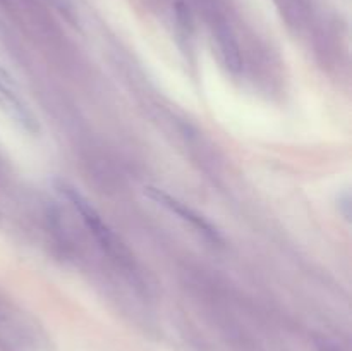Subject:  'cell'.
I'll return each mask as SVG.
<instances>
[{
	"mask_svg": "<svg viewBox=\"0 0 352 351\" xmlns=\"http://www.w3.org/2000/svg\"><path fill=\"white\" fill-rule=\"evenodd\" d=\"M0 109L6 112L7 117L14 120L21 129L34 134L38 133V119L34 117L33 110L24 103L17 92L16 83L12 81L9 72L0 64Z\"/></svg>",
	"mask_w": 352,
	"mask_h": 351,
	"instance_id": "7a4b0ae2",
	"label": "cell"
},
{
	"mask_svg": "<svg viewBox=\"0 0 352 351\" xmlns=\"http://www.w3.org/2000/svg\"><path fill=\"white\" fill-rule=\"evenodd\" d=\"M144 195H146L151 202H155L157 205L164 206V209H167L168 212L174 213V215H177L179 219H182L184 222H188L191 227H195V229L198 231L199 234H203L206 240L213 241V243H222V237H220L219 231H217L215 227L208 222V220L203 219L198 212H195L192 209H189L188 205L181 203L179 200L172 198L168 193L162 191V189H158V188H153V186H148V188H144Z\"/></svg>",
	"mask_w": 352,
	"mask_h": 351,
	"instance_id": "3957f363",
	"label": "cell"
},
{
	"mask_svg": "<svg viewBox=\"0 0 352 351\" xmlns=\"http://www.w3.org/2000/svg\"><path fill=\"white\" fill-rule=\"evenodd\" d=\"M62 195H65L69 198V202L72 203L76 210L79 212L81 219L85 220L86 227L93 233V236L98 240V243L105 248L109 253L116 255V257H120L122 251H120V243L117 241L116 234L112 233L109 226L103 222V219L100 217V213L96 212L95 206L88 202L82 195H79L74 188H69V186H62L60 188Z\"/></svg>",
	"mask_w": 352,
	"mask_h": 351,
	"instance_id": "6da1fadb",
	"label": "cell"
}]
</instances>
